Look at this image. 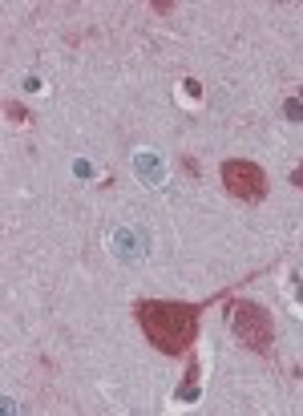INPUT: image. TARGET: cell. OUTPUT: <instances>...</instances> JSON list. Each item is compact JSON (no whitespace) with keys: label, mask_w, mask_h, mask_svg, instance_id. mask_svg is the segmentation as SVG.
<instances>
[{"label":"cell","mask_w":303,"mask_h":416,"mask_svg":"<svg viewBox=\"0 0 303 416\" xmlns=\"http://www.w3.org/2000/svg\"><path fill=\"white\" fill-rule=\"evenodd\" d=\"M231 300V287L227 291H215L210 300L186 303V300H137L134 303V319L142 335L150 340L162 356H190L194 351V340H198V319L206 307Z\"/></svg>","instance_id":"cell-1"},{"label":"cell","mask_w":303,"mask_h":416,"mask_svg":"<svg viewBox=\"0 0 303 416\" xmlns=\"http://www.w3.org/2000/svg\"><path fill=\"white\" fill-rule=\"evenodd\" d=\"M231 332L255 356H263V360L275 356V323H271L267 307H259L251 300H235L231 303Z\"/></svg>","instance_id":"cell-2"},{"label":"cell","mask_w":303,"mask_h":416,"mask_svg":"<svg viewBox=\"0 0 303 416\" xmlns=\"http://www.w3.org/2000/svg\"><path fill=\"white\" fill-rule=\"evenodd\" d=\"M222 190L238 202H263L267 199V170L247 158H231V162H222Z\"/></svg>","instance_id":"cell-3"},{"label":"cell","mask_w":303,"mask_h":416,"mask_svg":"<svg viewBox=\"0 0 303 416\" xmlns=\"http://www.w3.org/2000/svg\"><path fill=\"white\" fill-rule=\"evenodd\" d=\"M198 360H194V351H190V364H186V380H182V388L174 392L178 400H198Z\"/></svg>","instance_id":"cell-4"},{"label":"cell","mask_w":303,"mask_h":416,"mask_svg":"<svg viewBox=\"0 0 303 416\" xmlns=\"http://www.w3.org/2000/svg\"><path fill=\"white\" fill-rule=\"evenodd\" d=\"M4 117H8V121H17V126H25V121H29V109L17 105V101H4Z\"/></svg>","instance_id":"cell-5"},{"label":"cell","mask_w":303,"mask_h":416,"mask_svg":"<svg viewBox=\"0 0 303 416\" xmlns=\"http://www.w3.org/2000/svg\"><path fill=\"white\" fill-rule=\"evenodd\" d=\"M299 98H303V93H299ZM283 114L291 117V121H303V101H295V98H291V101L283 105Z\"/></svg>","instance_id":"cell-6"},{"label":"cell","mask_w":303,"mask_h":416,"mask_svg":"<svg viewBox=\"0 0 303 416\" xmlns=\"http://www.w3.org/2000/svg\"><path fill=\"white\" fill-rule=\"evenodd\" d=\"M182 170L190 174V178H198V162H194V158H182Z\"/></svg>","instance_id":"cell-7"},{"label":"cell","mask_w":303,"mask_h":416,"mask_svg":"<svg viewBox=\"0 0 303 416\" xmlns=\"http://www.w3.org/2000/svg\"><path fill=\"white\" fill-rule=\"evenodd\" d=\"M291 186H303V166L291 170Z\"/></svg>","instance_id":"cell-8"},{"label":"cell","mask_w":303,"mask_h":416,"mask_svg":"<svg viewBox=\"0 0 303 416\" xmlns=\"http://www.w3.org/2000/svg\"><path fill=\"white\" fill-rule=\"evenodd\" d=\"M295 300L303 303V279H295Z\"/></svg>","instance_id":"cell-9"}]
</instances>
